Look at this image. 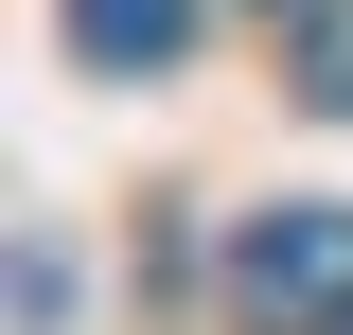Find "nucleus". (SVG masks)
Returning <instances> with one entry per match:
<instances>
[{"label":"nucleus","mask_w":353,"mask_h":335,"mask_svg":"<svg viewBox=\"0 0 353 335\" xmlns=\"http://www.w3.org/2000/svg\"><path fill=\"white\" fill-rule=\"evenodd\" d=\"M71 36L106 53V71H176V53H194V0H71Z\"/></svg>","instance_id":"f03ea898"},{"label":"nucleus","mask_w":353,"mask_h":335,"mask_svg":"<svg viewBox=\"0 0 353 335\" xmlns=\"http://www.w3.org/2000/svg\"><path fill=\"white\" fill-rule=\"evenodd\" d=\"M301 106H318V124H353V18H318V36H301Z\"/></svg>","instance_id":"7ed1b4c3"},{"label":"nucleus","mask_w":353,"mask_h":335,"mask_svg":"<svg viewBox=\"0 0 353 335\" xmlns=\"http://www.w3.org/2000/svg\"><path fill=\"white\" fill-rule=\"evenodd\" d=\"M336 335H353V318H336Z\"/></svg>","instance_id":"20e7f679"},{"label":"nucleus","mask_w":353,"mask_h":335,"mask_svg":"<svg viewBox=\"0 0 353 335\" xmlns=\"http://www.w3.org/2000/svg\"><path fill=\"white\" fill-rule=\"evenodd\" d=\"M230 318L248 335H336L353 318V212H265V230H230Z\"/></svg>","instance_id":"f257e3e1"}]
</instances>
